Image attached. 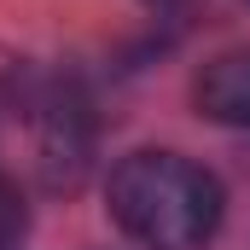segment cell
Here are the masks:
<instances>
[{
    "label": "cell",
    "instance_id": "7a4b0ae2",
    "mask_svg": "<svg viewBox=\"0 0 250 250\" xmlns=\"http://www.w3.org/2000/svg\"><path fill=\"white\" fill-rule=\"evenodd\" d=\"M198 111L227 128H250V47H233L204 64L198 76Z\"/></svg>",
    "mask_w": 250,
    "mask_h": 250
},
{
    "label": "cell",
    "instance_id": "6da1fadb",
    "mask_svg": "<svg viewBox=\"0 0 250 250\" xmlns=\"http://www.w3.org/2000/svg\"><path fill=\"white\" fill-rule=\"evenodd\" d=\"M111 215L146 250H204L221 227V187L175 151H134L111 169Z\"/></svg>",
    "mask_w": 250,
    "mask_h": 250
},
{
    "label": "cell",
    "instance_id": "3957f363",
    "mask_svg": "<svg viewBox=\"0 0 250 250\" xmlns=\"http://www.w3.org/2000/svg\"><path fill=\"white\" fill-rule=\"evenodd\" d=\"M23 239V198H18V187L0 175V250H12Z\"/></svg>",
    "mask_w": 250,
    "mask_h": 250
}]
</instances>
